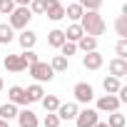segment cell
<instances>
[{
	"mask_svg": "<svg viewBox=\"0 0 127 127\" xmlns=\"http://www.w3.org/2000/svg\"><path fill=\"white\" fill-rule=\"evenodd\" d=\"M80 25H82L85 35H92V37L105 35V28H107L105 20H102V15H100V10H85L82 18H80Z\"/></svg>",
	"mask_w": 127,
	"mask_h": 127,
	"instance_id": "obj_1",
	"label": "cell"
},
{
	"mask_svg": "<svg viewBox=\"0 0 127 127\" xmlns=\"http://www.w3.org/2000/svg\"><path fill=\"white\" fill-rule=\"evenodd\" d=\"M30 18H32V13H30V8L28 5H15V10L8 15V25L13 28V30H25L28 28V23H30Z\"/></svg>",
	"mask_w": 127,
	"mask_h": 127,
	"instance_id": "obj_2",
	"label": "cell"
},
{
	"mask_svg": "<svg viewBox=\"0 0 127 127\" xmlns=\"http://www.w3.org/2000/svg\"><path fill=\"white\" fill-rule=\"evenodd\" d=\"M28 70H30V75L37 80V82H50L52 77H55V70L47 65V62H32V65H28Z\"/></svg>",
	"mask_w": 127,
	"mask_h": 127,
	"instance_id": "obj_3",
	"label": "cell"
},
{
	"mask_svg": "<svg viewBox=\"0 0 127 127\" xmlns=\"http://www.w3.org/2000/svg\"><path fill=\"white\" fill-rule=\"evenodd\" d=\"M72 95H75L77 102H85V105L95 100V90H92V85H87V82H77V85L72 87Z\"/></svg>",
	"mask_w": 127,
	"mask_h": 127,
	"instance_id": "obj_4",
	"label": "cell"
},
{
	"mask_svg": "<svg viewBox=\"0 0 127 127\" xmlns=\"http://www.w3.org/2000/svg\"><path fill=\"white\" fill-rule=\"evenodd\" d=\"M97 120H100V112H97V110H90V107H85V110H80V112H77V117H75V125H77V127H92Z\"/></svg>",
	"mask_w": 127,
	"mask_h": 127,
	"instance_id": "obj_5",
	"label": "cell"
},
{
	"mask_svg": "<svg viewBox=\"0 0 127 127\" xmlns=\"http://www.w3.org/2000/svg\"><path fill=\"white\" fill-rule=\"evenodd\" d=\"M45 13H47V18L50 20H62L65 18V5L60 3V0H45Z\"/></svg>",
	"mask_w": 127,
	"mask_h": 127,
	"instance_id": "obj_6",
	"label": "cell"
},
{
	"mask_svg": "<svg viewBox=\"0 0 127 127\" xmlns=\"http://www.w3.org/2000/svg\"><path fill=\"white\" fill-rule=\"evenodd\" d=\"M115 110H120V97L117 95L97 97V112H115Z\"/></svg>",
	"mask_w": 127,
	"mask_h": 127,
	"instance_id": "obj_7",
	"label": "cell"
},
{
	"mask_svg": "<svg viewBox=\"0 0 127 127\" xmlns=\"http://www.w3.org/2000/svg\"><path fill=\"white\" fill-rule=\"evenodd\" d=\"M77 112H80V107H77V102H60V107L55 110V115L60 117V120H75L77 117Z\"/></svg>",
	"mask_w": 127,
	"mask_h": 127,
	"instance_id": "obj_8",
	"label": "cell"
},
{
	"mask_svg": "<svg viewBox=\"0 0 127 127\" xmlns=\"http://www.w3.org/2000/svg\"><path fill=\"white\" fill-rule=\"evenodd\" d=\"M3 65H5L8 72H23V70H28V62L23 60V55H8Z\"/></svg>",
	"mask_w": 127,
	"mask_h": 127,
	"instance_id": "obj_9",
	"label": "cell"
},
{
	"mask_svg": "<svg viewBox=\"0 0 127 127\" xmlns=\"http://www.w3.org/2000/svg\"><path fill=\"white\" fill-rule=\"evenodd\" d=\"M82 67H85V70H100V67H102V55H100L97 50L85 52V55H82Z\"/></svg>",
	"mask_w": 127,
	"mask_h": 127,
	"instance_id": "obj_10",
	"label": "cell"
},
{
	"mask_svg": "<svg viewBox=\"0 0 127 127\" xmlns=\"http://www.w3.org/2000/svg\"><path fill=\"white\" fill-rule=\"evenodd\" d=\"M110 75H115V77H125L127 75V57H115V60H110Z\"/></svg>",
	"mask_w": 127,
	"mask_h": 127,
	"instance_id": "obj_11",
	"label": "cell"
},
{
	"mask_svg": "<svg viewBox=\"0 0 127 127\" xmlns=\"http://www.w3.org/2000/svg\"><path fill=\"white\" fill-rule=\"evenodd\" d=\"M8 97H10V102H13V105H28V102H30V100H28L25 87H20V85H13V87L8 90Z\"/></svg>",
	"mask_w": 127,
	"mask_h": 127,
	"instance_id": "obj_12",
	"label": "cell"
},
{
	"mask_svg": "<svg viewBox=\"0 0 127 127\" xmlns=\"http://www.w3.org/2000/svg\"><path fill=\"white\" fill-rule=\"evenodd\" d=\"M18 42H20V47H23V50H32V47H35V42H37V35H35L32 30H28V28H25V30L18 35Z\"/></svg>",
	"mask_w": 127,
	"mask_h": 127,
	"instance_id": "obj_13",
	"label": "cell"
},
{
	"mask_svg": "<svg viewBox=\"0 0 127 127\" xmlns=\"http://www.w3.org/2000/svg\"><path fill=\"white\" fill-rule=\"evenodd\" d=\"M18 122H20V127H40L37 115H35L32 110H23V112H18Z\"/></svg>",
	"mask_w": 127,
	"mask_h": 127,
	"instance_id": "obj_14",
	"label": "cell"
},
{
	"mask_svg": "<svg viewBox=\"0 0 127 127\" xmlns=\"http://www.w3.org/2000/svg\"><path fill=\"white\" fill-rule=\"evenodd\" d=\"M62 32H65V40H70V42H77V40L85 35V30H82V25H80V23H72L67 30H62Z\"/></svg>",
	"mask_w": 127,
	"mask_h": 127,
	"instance_id": "obj_15",
	"label": "cell"
},
{
	"mask_svg": "<svg viewBox=\"0 0 127 127\" xmlns=\"http://www.w3.org/2000/svg\"><path fill=\"white\" fill-rule=\"evenodd\" d=\"M77 50H82V52H90V50H97V37H92V35H82L77 42Z\"/></svg>",
	"mask_w": 127,
	"mask_h": 127,
	"instance_id": "obj_16",
	"label": "cell"
},
{
	"mask_svg": "<svg viewBox=\"0 0 127 127\" xmlns=\"http://www.w3.org/2000/svg\"><path fill=\"white\" fill-rule=\"evenodd\" d=\"M82 13H85V8H82L80 3H70V5L65 8V18H70V20H75V23H80Z\"/></svg>",
	"mask_w": 127,
	"mask_h": 127,
	"instance_id": "obj_17",
	"label": "cell"
},
{
	"mask_svg": "<svg viewBox=\"0 0 127 127\" xmlns=\"http://www.w3.org/2000/svg\"><path fill=\"white\" fill-rule=\"evenodd\" d=\"M102 87H105V92H107V95H117V90L122 87V82H120V77L110 75V77H105V80H102Z\"/></svg>",
	"mask_w": 127,
	"mask_h": 127,
	"instance_id": "obj_18",
	"label": "cell"
},
{
	"mask_svg": "<svg viewBox=\"0 0 127 127\" xmlns=\"http://www.w3.org/2000/svg\"><path fill=\"white\" fill-rule=\"evenodd\" d=\"M15 40V30L5 23H0V45H10Z\"/></svg>",
	"mask_w": 127,
	"mask_h": 127,
	"instance_id": "obj_19",
	"label": "cell"
},
{
	"mask_svg": "<svg viewBox=\"0 0 127 127\" xmlns=\"http://www.w3.org/2000/svg\"><path fill=\"white\" fill-rule=\"evenodd\" d=\"M0 117L3 120H15L18 117V105H13V102H5V105H0Z\"/></svg>",
	"mask_w": 127,
	"mask_h": 127,
	"instance_id": "obj_20",
	"label": "cell"
},
{
	"mask_svg": "<svg viewBox=\"0 0 127 127\" xmlns=\"http://www.w3.org/2000/svg\"><path fill=\"white\" fill-rule=\"evenodd\" d=\"M62 42H65V32H62V30L55 28V30L47 32V45H50V47H60Z\"/></svg>",
	"mask_w": 127,
	"mask_h": 127,
	"instance_id": "obj_21",
	"label": "cell"
},
{
	"mask_svg": "<svg viewBox=\"0 0 127 127\" xmlns=\"http://www.w3.org/2000/svg\"><path fill=\"white\" fill-rule=\"evenodd\" d=\"M25 92H28V100H30V102H40V100H42V95H45V92H42V85H40V82H35V85L25 87Z\"/></svg>",
	"mask_w": 127,
	"mask_h": 127,
	"instance_id": "obj_22",
	"label": "cell"
},
{
	"mask_svg": "<svg viewBox=\"0 0 127 127\" xmlns=\"http://www.w3.org/2000/svg\"><path fill=\"white\" fill-rule=\"evenodd\" d=\"M67 65H70V60H67L65 55H55V57H52V62H50V67H52L55 72H65V70H67Z\"/></svg>",
	"mask_w": 127,
	"mask_h": 127,
	"instance_id": "obj_23",
	"label": "cell"
},
{
	"mask_svg": "<svg viewBox=\"0 0 127 127\" xmlns=\"http://www.w3.org/2000/svg\"><path fill=\"white\" fill-rule=\"evenodd\" d=\"M42 107H45V112H55L57 107H60V100H57V95H42Z\"/></svg>",
	"mask_w": 127,
	"mask_h": 127,
	"instance_id": "obj_24",
	"label": "cell"
},
{
	"mask_svg": "<svg viewBox=\"0 0 127 127\" xmlns=\"http://www.w3.org/2000/svg\"><path fill=\"white\" fill-rule=\"evenodd\" d=\"M107 125H110V127H125V115H120V110L110 112V115H107Z\"/></svg>",
	"mask_w": 127,
	"mask_h": 127,
	"instance_id": "obj_25",
	"label": "cell"
},
{
	"mask_svg": "<svg viewBox=\"0 0 127 127\" xmlns=\"http://www.w3.org/2000/svg\"><path fill=\"white\" fill-rule=\"evenodd\" d=\"M57 50H60V55H65V57L70 60V55H75V52H77V45H75V42H70V40H65Z\"/></svg>",
	"mask_w": 127,
	"mask_h": 127,
	"instance_id": "obj_26",
	"label": "cell"
},
{
	"mask_svg": "<svg viewBox=\"0 0 127 127\" xmlns=\"http://www.w3.org/2000/svg\"><path fill=\"white\" fill-rule=\"evenodd\" d=\"M115 30H117L120 37H127V15H120L115 20Z\"/></svg>",
	"mask_w": 127,
	"mask_h": 127,
	"instance_id": "obj_27",
	"label": "cell"
},
{
	"mask_svg": "<svg viewBox=\"0 0 127 127\" xmlns=\"http://www.w3.org/2000/svg\"><path fill=\"white\" fill-rule=\"evenodd\" d=\"M60 122H62V120H60L55 112H47L45 120H42V127H60Z\"/></svg>",
	"mask_w": 127,
	"mask_h": 127,
	"instance_id": "obj_28",
	"label": "cell"
},
{
	"mask_svg": "<svg viewBox=\"0 0 127 127\" xmlns=\"http://www.w3.org/2000/svg\"><path fill=\"white\" fill-rule=\"evenodd\" d=\"M28 8H30L32 15H42V13H45V0H30Z\"/></svg>",
	"mask_w": 127,
	"mask_h": 127,
	"instance_id": "obj_29",
	"label": "cell"
},
{
	"mask_svg": "<svg viewBox=\"0 0 127 127\" xmlns=\"http://www.w3.org/2000/svg\"><path fill=\"white\" fill-rule=\"evenodd\" d=\"M77 3H80L85 10H100V8H102V0H77Z\"/></svg>",
	"mask_w": 127,
	"mask_h": 127,
	"instance_id": "obj_30",
	"label": "cell"
},
{
	"mask_svg": "<svg viewBox=\"0 0 127 127\" xmlns=\"http://www.w3.org/2000/svg\"><path fill=\"white\" fill-rule=\"evenodd\" d=\"M15 10V3L13 0H0V15H10Z\"/></svg>",
	"mask_w": 127,
	"mask_h": 127,
	"instance_id": "obj_31",
	"label": "cell"
},
{
	"mask_svg": "<svg viewBox=\"0 0 127 127\" xmlns=\"http://www.w3.org/2000/svg\"><path fill=\"white\" fill-rule=\"evenodd\" d=\"M115 52L117 57H127V37H120V42L115 45Z\"/></svg>",
	"mask_w": 127,
	"mask_h": 127,
	"instance_id": "obj_32",
	"label": "cell"
},
{
	"mask_svg": "<svg viewBox=\"0 0 127 127\" xmlns=\"http://www.w3.org/2000/svg\"><path fill=\"white\" fill-rule=\"evenodd\" d=\"M20 55H23V60H25V62H28V65H32V62H37V55H35V52H32V50H23V52H20Z\"/></svg>",
	"mask_w": 127,
	"mask_h": 127,
	"instance_id": "obj_33",
	"label": "cell"
},
{
	"mask_svg": "<svg viewBox=\"0 0 127 127\" xmlns=\"http://www.w3.org/2000/svg\"><path fill=\"white\" fill-rule=\"evenodd\" d=\"M15 5H30V0H13Z\"/></svg>",
	"mask_w": 127,
	"mask_h": 127,
	"instance_id": "obj_34",
	"label": "cell"
},
{
	"mask_svg": "<svg viewBox=\"0 0 127 127\" xmlns=\"http://www.w3.org/2000/svg\"><path fill=\"white\" fill-rule=\"evenodd\" d=\"M92 127H110V125H107V122H100V120H97V122H95Z\"/></svg>",
	"mask_w": 127,
	"mask_h": 127,
	"instance_id": "obj_35",
	"label": "cell"
},
{
	"mask_svg": "<svg viewBox=\"0 0 127 127\" xmlns=\"http://www.w3.org/2000/svg\"><path fill=\"white\" fill-rule=\"evenodd\" d=\"M0 127H10V125H8V120H3V117H0Z\"/></svg>",
	"mask_w": 127,
	"mask_h": 127,
	"instance_id": "obj_36",
	"label": "cell"
},
{
	"mask_svg": "<svg viewBox=\"0 0 127 127\" xmlns=\"http://www.w3.org/2000/svg\"><path fill=\"white\" fill-rule=\"evenodd\" d=\"M0 90H3V80H0Z\"/></svg>",
	"mask_w": 127,
	"mask_h": 127,
	"instance_id": "obj_37",
	"label": "cell"
}]
</instances>
